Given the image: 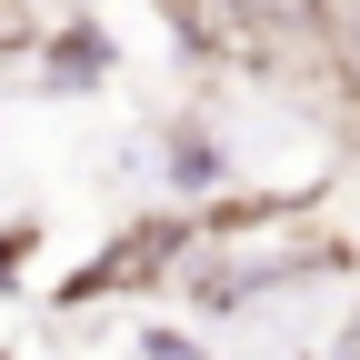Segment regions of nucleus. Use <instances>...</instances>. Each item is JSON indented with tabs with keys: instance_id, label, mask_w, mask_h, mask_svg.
Instances as JSON below:
<instances>
[{
	"instance_id": "5",
	"label": "nucleus",
	"mask_w": 360,
	"mask_h": 360,
	"mask_svg": "<svg viewBox=\"0 0 360 360\" xmlns=\"http://www.w3.org/2000/svg\"><path fill=\"white\" fill-rule=\"evenodd\" d=\"M141 360H200V340H191V330H150V340H141Z\"/></svg>"
},
{
	"instance_id": "6",
	"label": "nucleus",
	"mask_w": 360,
	"mask_h": 360,
	"mask_svg": "<svg viewBox=\"0 0 360 360\" xmlns=\"http://www.w3.org/2000/svg\"><path fill=\"white\" fill-rule=\"evenodd\" d=\"M350 350H360V321H350Z\"/></svg>"
},
{
	"instance_id": "2",
	"label": "nucleus",
	"mask_w": 360,
	"mask_h": 360,
	"mask_svg": "<svg viewBox=\"0 0 360 360\" xmlns=\"http://www.w3.org/2000/svg\"><path fill=\"white\" fill-rule=\"evenodd\" d=\"M90 80H110V30H90V11H80V20L51 30V51H40V90L70 101V90H90Z\"/></svg>"
},
{
	"instance_id": "4",
	"label": "nucleus",
	"mask_w": 360,
	"mask_h": 360,
	"mask_svg": "<svg viewBox=\"0 0 360 360\" xmlns=\"http://www.w3.org/2000/svg\"><path fill=\"white\" fill-rule=\"evenodd\" d=\"M40 250V220H11V231H0V290H11L20 281V260Z\"/></svg>"
},
{
	"instance_id": "3",
	"label": "nucleus",
	"mask_w": 360,
	"mask_h": 360,
	"mask_svg": "<svg viewBox=\"0 0 360 360\" xmlns=\"http://www.w3.org/2000/svg\"><path fill=\"white\" fill-rule=\"evenodd\" d=\"M160 160H170V191H220V180H231V150H220L210 120H170L160 130Z\"/></svg>"
},
{
	"instance_id": "7",
	"label": "nucleus",
	"mask_w": 360,
	"mask_h": 360,
	"mask_svg": "<svg viewBox=\"0 0 360 360\" xmlns=\"http://www.w3.org/2000/svg\"><path fill=\"white\" fill-rule=\"evenodd\" d=\"M0 360H11V350H0Z\"/></svg>"
},
{
	"instance_id": "1",
	"label": "nucleus",
	"mask_w": 360,
	"mask_h": 360,
	"mask_svg": "<svg viewBox=\"0 0 360 360\" xmlns=\"http://www.w3.org/2000/svg\"><path fill=\"white\" fill-rule=\"evenodd\" d=\"M191 240H200L191 220H141V231H120L101 260H80L70 281H60V310H90V300H110V290H141L150 270H170L180 250H191Z\"/></svg>"
}]
</instances>
